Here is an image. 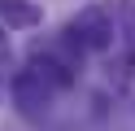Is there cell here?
<instances>
[{
    "instance_id": "6da1fadb",
    "label": "cell",
    "mask_w": 135,
    "mask_h": 131,
    "mask_svg": "<svg viewBox=\"0 0 135 131\" xmlns=\"http://www.w3.org/2000/svg\"><path fill=\"white\" fill-rule=\"evenodd\" d=\"M65 44H74V48H87V52H109L118 44V26H113V17H109V9H100V4H87V9H79V13L65 22V35H61Z\"/></svg>"
},
{
    "instance_id": "7a4b0ae2",
    "label": "cell",
    "mask_w": 135,
    "mask_h": 131,
    "mask_svg": "<svg viewBox=\"0 0 135 131\" xmlns=\"http://www.w3.org/2000/svg\"><path fill=\"white\" fill-rule=\"evenodd\" d=\"M31 70H35L44 83L52 87H74V70H79V61H74V44H39L35 52H31Z\"/></svg>"
},
{
    "instance_id": "3957f363",
    "label": "cell",
    "mask_w": 135,
    "mask_h": 131,
    "mask_svg": "<svg viewBox=\"0 0 135 131\" xmlns=\"http://www.w3.org/2000/svg\"><path fill=\"white\" fill-rule=\"evenodd\" d=\"M13 105L22 109V118H44L52 109V83H44L35 70H18L13 74Z\"/></svg>"
},
{
    "instance_id": "277c9868",
    "label": "cell",
    "mask_w": 135,
    "mask_h": 131,
    "mask_svg": "<svg viewBox=\"0 0 135 131\" xmlns=\"http://www.w3.org/2000/svg\"><path fill=\"white\" fill-rule=\"evenodd\" d=\"M44 22V9L35 0H0V26L4 31H35Z\"/></svg>"
},
{
    "instance_id": "5b68a950",
    "label": "cell",
    "mask_w": 135,
    "mask_h": 131,
    "mask_svg": "<svg viewBox=\"0 0 135 131\" xmlns=\"http://www.w3.org/2000/svg\"><path fill=\"white\" fill-rule=\"evenodd\" d=\"M0 39H4V26H0Z\"/></svg>"
}]
</instances>
